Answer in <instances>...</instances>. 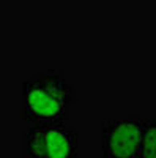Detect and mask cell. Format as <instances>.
<instances>
[{"instance_id":"277c9868","label":"cell","mask_w":156,"mask_h":158,"mask_svg":"<svg viewBox=\"0 0 156 158\" xmlns=\"http://www.w3.org/2000/svg\"><path fill=\"white\" fill-rule=\"evenodd\" d=\"M139 158H156V118H145Z\"/></svg>"},{"instance_id":"7a4b0ae2","label":"cell","mask_w":156,"mask_h":158,"mask_svg":"<svg viewBox=\"0 0 156 158\" xmlns=\"http://www.w3.org/2000/svg\"><path fill=\"white\" fill-rule=\"evenodd\" d=\"M79 136L70 122L30 125L22 135L24 158H77Z\"/></svg>"},{"instance_id":"3957f363","label":"cell","mask_w":156,"mask_h":158,"mask_svg":"<svg viewBox=\"0 0 156 158\" xmlns=\"http://www.w3.org/2000/svg\"><path fill=\"white\" fill-rule=\"evenodd\" d=\"M144 120L139 114L104 120L101 130L102 158H139Z\"/></svg>"},{"instance_id":"6da1fadb","label":"cell","mask_w":156,"mask_h":158,"mask_svg":"<svg viewBox=\"0 0 156 158\" xmlns=\"http://www.w3.org/2000/svg\"><path fill=\"white\" fill-rule=\"evenodd\" d=\"M76 104V90L58 70H40L21 85V117L29 125L70 122Z\"/></svg>"}]
</instances>
